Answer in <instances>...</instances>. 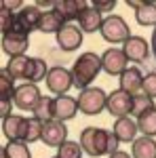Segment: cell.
Here are the masks:
<instances>
[{"label":"cell","mask_w":156,"mask_h":158,"mask_svg":"<svg viewBox=\"0 0 156 158\" xmlns=\"http://www.w3.org/2000/svg\"><path fill=\"white\" fill-rule=\"evenodd\" d=\"M118 137L112 133V131H106V129H97V127H86L82 133H80V146L82 150L93 158L106 156V154H114L118 152Z\"/></svg>","instance_id":"cell-1"},{"label":"cell","mask_w":156,"mask_h":158,"mask_svg":"<svg viewBox=\"0 0 156 158\" xmlns=\"http://www.w3.org/2000/svg\"><path fill=\"white\" fill-rule=\"evenodd\" d=\"M101 57L93 53V51H86L82 53L78 59L74 61L72 65V80L76 89H89V85L97 78V74L101 72Z\"/></svg>","instance_id":"cell-2"},{"label":"cell","mask_w":156,"mask_h":158,"mask_svg":"<svg viewBox=\"0 0 156 158\" xmlns=\"http://www.w3.org/2000/svg\"><path fill=\"white\" fill-rule=\"evenodd\" d=\"M106 103H108V95L97 86H89L78 95V110L82 114H86V116L101 114L106 110Z\"/></svg>","instance_id":"cell-3"},{"label":"cell","mask_w":156,"mask_h":158,"mask_svg":"<svg viewBox=\"0 0 156 158\" xmlns=\"http://www.w3.org/2000/svg\"><path fill=\"white\" fill-rule=\"evenodd\" d=\"M42 15H44V13L40 11L36 4H25L21 11L15 13V23H13V30H15V32H21V34H25V36H30V32L40 30Z\"/></svg>","instance_id":"cell-4"},{"label":"cell","mask_w":156,"mask_h":158,"mask_svg":"<svg viewBox=\"0 0 156 158\" xmlns=\"http://www.w3.org/2000/svg\"><path fill=\"white\" fill-rule=\"evenodd\" d=\"M101 36H103V40H108L112 44H120V42L124 44L131 38V27L127 25V21L120 15H110V17L103 19Z\"/></svg>","instance_id":"cell-5"},{"label":"cell","mask_w":156,"mask_h":158,"mask_svg":"<svg viewBox=\"0 0 156 158\" xmlns=\"http://www.w3.org/2000/svg\"><path fill=\"white\" fill-rule=\"evenodd\" d=\"M72 86H74L72 70H65V68H61V65H55V68L48 70L47 89L51 91V93H55V95L59 97V95H65Z\"/></svg>","instance_id":"cell-6"},{"label":"cell","mask_w":156,"mask_h":158,"mask_svg":"<svg viewBox=\"0 0 156 158\" xmlns=\"http://www.w3.org/2000/svg\"><path fill=\"white\" fill-rule=\"evenodd\" d=\"M40 89L36 85H32V82H23V85H19L15 89V97H13V103L17 106L19 110H23V112H32V110L36 108V103L40 101Z\"/></svg>","instance_id":"cell-7"},{"label":"cell","mask_w":156,"mask_h":158,"mask_svg":"<svg viewBox=\"0 0 156 158\" xmlns=\"http://www.w3.org/2000/svg\"><path fill=\"white\" fill-rule=\"evenodd\" d=\"M101 68H103L106 74L120 78V74L129 68V59H127V55H124L122 49H114L112 47V49H108L101 55Z\"/></svg>","instance_id":"cell-8"},{"label":"cell","mask_w":156,"mask_h":158,"mask_svg":"<svg viewBox=\"0 0 156 158\" xmlns=\"http://www.w3.org/2000/svg\"><path fill=\"white\" fill-rule=\"evenodd\" d=\"M106 110H108L112 116H116V118H124V116H129L133 110V95L129 93H124V91H112L108 95V103H106Z\"/></svg>","instance_id":"cell-9"},{"label":"cell","mask_w":156,"mask_h":158,"mask_svg":"<svg viewBox=\"0 0 156 158\" xmlns=\"http://www.w3.org/2000/svg\"><path fill=\"white\" fill-rule=\"evenodd\" d=\"M30 47V36H25L21 32H6L2 34V51L9 55V57H21L25 55V51Z\"/></svg>","instance_id":"cell-10"},{"label":"cell","mask_w":156,"mask_h":158,"mask_svg":"<svg viewBox=\"0 0 156 158\" xmlns=\"http://www.w3.org/2000/svg\"><path fill=\"white\" fill-rule=\"evenodd\" d=\"M42 141L51 148H59L68 141V127L61 120H48L42 124Z\"/></svg>","instance_id":"cell-11"},{"label":"cell","mask_w":156,"mask_h":158,"mask_svg":"<svg viewBox=\"0 0 156 158\" xmlns=\"http://www.w3.org/2000/svg\"><path fill=\"white\" fill-rule=\"evenodd\" d=\"M25 131H27V118L25 116L11 114L9 118L2 120V133L9 141H23L25 143Z\"/></svg>","instance_id":"cell-12"},{"label":"cell","mask_w":156,"mask_h":158,"mask_svg":"<svg viewBox=\"0 0 156 158\" xmlns=\"http://www.w3.org/2000/svg\"><path fill=\"white\" fill-rule=\"evenodd\" d=\"M150 44L145 42V38L141 36H131L124 44H122V51H124V55H127V59L129 61H135V63H141V61L148 59V55H150V49H148Z\"/></svg>","instance_id":"cell-13"},{"label":"cell","mask_w":156,"mask_h":158,"mask_svg":"<svg viewBox=\"0 0 156 158\" xmlns=\"http://www.w3.org/2000/svg\"><path fill=\"white\" fill-rule=\"evenodd\" d=\"M118 82H120V91H124L129 95H139V91L144 86V74L139 68H127L120 74Z\"/></svg>","instance_id":"cell-14"},{"label":"cell","mask_w":156,"mask_h":158,"mask_svg":"<svg viewBox=\"0 0 156 158\" xmlns=\"http://www.w3.org/2000/svg\"><path fill=\"white\" fill-rule=\"evenodd\" d=\"M55 38H57V44L63 51H74L82 44V30L72 25V23H68L61 32L55 34Z\"/></svg>","instance_id":"cell-15"},{"label":"cell","mask_w":156,"mask_h":158,"mask_svg":"<svg viewBox=\"0 0 156 158\" xmlns=\"http://www.w3.org/2000/svg\"><path fill=\"white\" fill-rule=\"evenodd\" d=\"M112 133L118 137V141H127L129 143V141H135L137 139L139 127H137V122L133 120L131 116H124V118H116Z\"/></svg>","instance_id":"cell-16"},{"label":"cell","mask_w":156,"mask_h":158,"mask_svg":"<svg viewBox=\"0 0 156 158\" xmlns=\"http://www.w3.org/2000/svg\"><path fill=\"white\" fill-rule=\"evenodd\" d=\"M78 112V99L70 97V95H59L55 97V120H72Z\"/></svg>","instance_id":"cell-17"},{"label":"cell","mask_w":156,"mask_h":158,"mask_svg":"<svg viewBox=\"0 0 156 158\" xmlns=\"http://www.w3.org/2000/svg\"><path fill=\"white\" fill-rule=\"evenodd\" d=\"M101 25H103V17H101V13L95 11L91 4L80 13V17H78V27L82 30V32H89V34H93V32H101Z\"/></svg>","instance_id":"cell-18"},{"label":"cell","mask_w":156,"mask_h":158,"mask_svg":"<svg viewBox=\"0 0 156 158\" xmlns=\"http://www.w3.org/2000/svg\"><path fill=\"white\" fill-rule=\"evenodd\" d=\"M89 6L86 0H57L55 4V11L59 13L65 21H74L80 17V13Z\"/></svg>","instance_id":"cell-19"},{"label":"cell","mask_w":156,"mask_h":158,"mask_svg":"<svg viewBox=\"0 0 156 158\" xmlns=\"http://www.w3.org/2000/svg\"><path fill=\"white\" fill-rule=\"evenodd\" d=\"M131 9H135V19L141 25H156V4L154 2H137L129 0L127 2Z\"/></svg>","instance_id":"cell-20"},{"label":"cell","mask_w":156,"mask_h":158,"mask_svg":"<svg viewBox=\"0 0 156 158\" xmlns=\"http://www.w3.org/2000/svg\"><path fill=\"white\" fill-rule=\"evenodd\" d=\"M133 158H156V141L154 137H137L131 148Z\"/></svg>","instance_id":"cell-21"},{"label":"cell","mask_w":156,"mask_h":158,"mask_svg":"<svg viewBox=\"0 0 156 158\" xmlns=\"http://www.w3.org/2000/svg\"><path fill=\"white\" fill-rule=\"evenodd\" d=\"M47 76H48V68H47V63H44V59H40V57H30L25 80L32 82V85H36L40 80H47Z\"/></svg>","instance_id":"cell-22"},{"label":"cell","mask_w":156,"mask_h":158,"mask_svg":"<svg viewBox=\"0 0 156 158\" xmlns=\"http://www.w3.org/2000/svg\"><path fill=\"white\" fill-rule=\"evenodd\" d=\"M65 25H68V23H65V19H63L57 11H48V13L42 15L40 32H44V34H57V32H61Z\"/></svg>","instance_id":"cell-23"},{"label":"cell","mask_w":156,"mask_h":158,"mask_svg":"<svg viewBox=\"0 0 156 158\" xmlns=\"http://www.w3.org/2000/svg\"><path fill=\"white\" fill-rule=\"evenodd\" d=\"M32 116L38 118L40 122L55 120V99L53 97H40V101L36 103V108L32 110Z\"/></svg>","instance_id":"cell-24"},{"label":"cell","mask_w":156,"mask_h":158,"mask_svg":"<svg viewBox=\"0 0 156 158\" xmlns=\"http://www.w3.org/2000/svg\"><path fill=\"white\" fill-rule=\"evenodd\" d=\"M27 61H30V57H25V55H21V57H11L9 59V63L2 68L4 72L9 74L11 78H15V80H25V74H27Z\"/></svg>","instance_id":"cell-25"},{"label":"cell","mask_w":156,"mask_h":158,"mask_svg":"<svg viewBox=\"0 0 156 158\" xmlns=\"http://www.w3.org/2000/svg\"><path fill=\"white\" fill-rule=\"evenodd\" d=\"M137 127H139V133L144 137H156V108L141 114L137 118Z\"/></svg>","instance_id":"cell-26"},{"label":"cell","mask_w":156,"mask_h":158,"mask_svg":"<svg viewBox=\"0 0 156 158\" xmlns=\"http://www.w3.org/2000/svg\"><path fill=\"white\" fill-rule=\"evenodd\" d=\"M2 158H32L30 148L23 141H9L2 148Z\"/></svg>","instance_id":"cell-27"},{"label":"cell","mask_w":156,"mask_h":158,"mask_svg":"<svg viewBox=\"0 0 156 158\" xmlns=\"http://www.w3.org/2000/svg\"><path fill=\"white\" fill-rule=\"evenodd\" d=\"M82 146L78 141H65L63 146L57 148V158H82Z\"/></svg>","instance_id":"cell-28"},{"label":"cell","mask_w":156,"mask_h":158,"mask_svg":"<svg viewBox=\"0 0 156 158\" xmlns=\"http://www.w3.org/2000/svg\"><path fill=\"white\" fill-rule=\"evenodd\" d=\"M152 108H156L154 99L145 97V95H133V110H131V114H135L137 118H139L141 114H145V112H150Z\"/></svg>","instance_id":"cell-29"},{"label":"cell","mask_w":156,"mask_h":158,"mask_svg":"<svg viewBox=\"0 0 156 158\" xmlns=\"http://www.w3.org/2000/svg\"><path fill=\"white\" fill-rule=\"evenodd\" d=\"M42 124L38 118H27V131H25V143H34L38 139H42Z\"/></svg>","instance_id":"cell-30"},{"label":"cell","mask_w":156,"mask_h":158,"mask_svg":"<svg viewBox=\"0 0 156 158\" xmlns=\"http://www.w3.org/2000/svg\"><path fill=\"white\" fill-rule=\"evenodd\" d=\"M15 82V78H11L9 74L4 72H0V99H13L15 97V89L17 86L13 85Z\"/></svg>","instance_id":"cell-31"},{"label":"cell","mask_w":156,"mask_h":158,"mask_svg":"<svg viewBox=\"0 0 156 158\" xmlns=\"http://www.w3.org/2000/svg\"><path fill=\"white\" fill-rule=\"evenodd\" d=\"M141 91H144L145 97L154 99L156 97V72H150L144 76V86H141Z\"/></svg>","instance_id":"cell-32"},{"label":"cell","mask_w":156,"mask_h":158,"mask_svg":"<svg viewBox=\"0 0 156 158\" xmlns=\"http://www.w3.org/2000/svg\"><path fill=\"white\" fill-rule=\"evenodd\" d=\"M91 6L99 13H112L114 6H116V0H93Z\"/></svg>","instance_id":"cell-33"},{"label":"cell","mask_w":156,"mask_h":158,"mask_svg":"<svg viewBox=\"0 0 156 158\" xmlns=\"http://www.w3.org/2000/svg\"><path fill=\"white\" fill-rule=\"evenodd\" d=\"M0 19H2V25H0L2 34L11 32V30H13V23H15V15H11L6 9H2V13H0Z\"/></svg>","instance_id":"cell-34"},{"label":"cell","mask_w":156,"mask_h":158,"mask_svg":"<svg viewBox=\"0 0 156 158\" xmlns=\"http://www.w3.org/2000/svg\"><path fill=\"white\" fill-rule=\"evenodd\" d=\"M11 108H13L11 99H0V116H2V120L11 116Z\"/></svg>","instance_id":"cell-35"},{"label":"cell","mask_w":156,"mask_h":158,"mask_svg":"<svg viewBox=\"0 0 156 158\" xmlns=\"http://www.w3.org/2000/svg\"><path fill=\"white\" fill-rule=\"evenodd\" d=\"M34 4H36L42 13H48V11H55V4H57V2H53V0H36Z\"/></svg>","instance_id":"cell-36"},{"label":"cell","mask_w":156,"mask_h":158,"mask_svg":"<svg viewBox=\"0 0 156 158\" xmlns=\"http://www.w3.org/2000/svg\"><path fill=\"white\" fill-rule=\"evenodd\" d=\"M25 4L23 2H19V0H13V2H9V0H4V2H2V9H6V11H9V9H19V11H21V9H23Z\"/></svg>","instance_id":"cell-37"},{"label":"cell","mask_w":156,"mask_h":158,"mask_svg":"<svg viewBox=\"0 0 156 158\" xmlns=\"http://www.w3.org/2000/svg\"><path fill=\"white\" fill-rule=\"evenodd\" d=\"M110 158H133V156H129L127 152H122V150H118V152H114V154H110Z\"/></svg>","instance_id":"cell-38"}]
</instances>
